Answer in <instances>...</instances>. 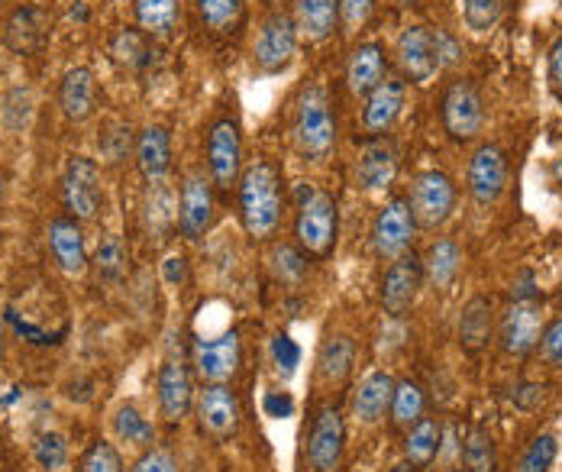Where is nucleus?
I'll return each instance as SVG.
<instances>
[{"label":"nucleus","instance_id":"obj_1","mask_svg":"<svg viewBox=\"0 0 562 472\" xmlns=\"http://www.w3.org/2000/svg\"><path fill=\"white\" fill-rule=\"evenodd\" d=\"M236 204H239V224L249 239L256 243L276 239L284 221V207H288L284 176L276 159L256 156L252 162H246L236 184Z\"/></svg>","mask_w":562,"mask_h":472},{"label":"nucleus","instance_id":"obj_2","mask_svg":"<svg viewBox=\"0 0 562 472\" xmlns=\"http://www.w3.org/2000/svg\"><path fill=\"white\" fill-rule=\"evenodd\" d=\"M291 139L307 162H327L337 149L339 123L330 88L321 78H311L297 88L291 104Z\"/></svg>","mask_w":562,"mask_h":472},{"label":"nucleus","instance_id":"obj_3","mask_svg":"<svg viewBox=\"0 0 562 472\" xmlns=\"http://www.w3.org/2000/svg\"><path fill=\"white\" fill-rule=\"evenodd\" d=\"M294 246L307 259H330L339 236V204L327 188L301 181L294 191Z\"/></svg>","mask_w":562,"mask_h":472},{"label":"nucleus","instance_id":"obj_4","mask_svg":"<svg viewBox=\"0 0 562 472\" xmlns=\"http://www.w3.org/2000/svg\"><path fill=\"white\" fill-rule=\"evenodd\" d=\"M243 169H246L243 123L236 111H224L221 117H214L204 136V172L211 176L217 194H229L236 191Z\"/></svg>","mask_w":562,"mask_h":472},{"label":"nucleus","instance_id":"obj_5","mask_svg":"<svg viewBox=\"0 0 562 472\" xmlns=\"http://www.w3.org/2000/svg\"><path fill=\"white\" fill-rule=\"evenodd\" d=\"M61 201L68 217L91 224L101 217L104 211V178H101V166L91 156H68L65 169H61Z\"/></svg>","mask_w":562,"mask_h":472},{"label":"nucleus","instance_id":"obj_6","mask_svg":"<svg viewBox=\"0 0 562 472\" xmlns=\"http://www.w3.org/2000/svg\"><path fill=\"white\" fill-rule=\"evenodd\" d=\"M407 204H411L417 231L434 234L456 214V204H459L456 181L447 172H440V169H427V172L414 176V181H411Z\"/></svg>","mask_w":562,"mask_h":472},{"label":"nucleus","instance_id":"obj_7","mask_svg":"<svg viewBox=\"0 0 562 472\" xmlns=\"http://www.w3.org/2000/svg\"><path fill=\"white\" fill-rule=\"evenodd\" d=\"M297 26L291 10H269L259 20L256 40H252V65L259 75H281L291 68L297 56Z\"/></svg>","mask_w":562,"mask_h":472},{"label":"nucleus","instance_id":"obj_8","mask_svg":"<svg viewBox=\"0 0 562 472\" xmlns=\"http://www.w3.org/2000/svg\"><path fill=\"white\" fill-rule=\"evenodd\" d=\"M342 457H346V417L339 405L327 402L311 417L307 440H304V463L307 472H339Z\"/></svg>","mask_w":562,"mask_h":472},{"label":"nucleus","instance_id":"obj_9","mask_svg":"<svg viewBox=\"0 0 562 472\" xmlns=\"http://www.w3.org/2000/svg\"><path fill=\"white\" fill-rule=\"evenodd\" d=\"M243 362V340L239 330L226 324L221 334H194L191 337V366L204 385L229 382Z\"/></svg>","mask_w":562,"mask_h":472},{"label":"nucleus","instance_id":"obj_10","mask_svg":"<svg viewBox=\"0 0 562 472\" xmlns=\"http://www.w3.org/2000/svg\"><path fill=\"white\" fill-rule=\"evenodd\" d=\"M394 61L404 81L411 85H430L440 71V33L424 26V23H411L401 30L397 43H394Z\"/></svg>","mask_w":562,"mask_h":472},{"label":"nucleus","instance_id":"obj_11","mask_svg":"<svg viewBox=\"0 0 562 472\" xmlns=\"http://www.w3.org/2000/svg\"><path fill=\"white\" fill-rule=\"evenodd\" d=\"M547 327L543 297H510L505 311L498 314V344L507 356L524 359L537 350L540 334Z\"/></svg>","mask_w":562,"mask_h":472},{"label":"nucleus","instance_id":"obj_12","mask_svg":"<svg viewBox=\"0 0 562 472\" xmlns=\"http://www.w3.org/2000/svg\"><path fill=\"white\" fill-rule=\"evenodd\" d=\"M217 188L204 169H188L178 184V231L184 239L198 243L214 227Z\"/></svg>","mask_w":562,"mask_h":472},{"label":"nucleus","instance_id":"obj_13","mask_svg":"<svg viewBox=\"0 0 562 472\" xmlns=\"http://www.w3.org/2000/svg\"><path fill=\"white\" fill-rule=\"evenodd\" d=\"M420 289H424V262L417 252H404L389 262V269L379 282V304L392 321H401L417 304Z\"/></svg>","mask_w":562,"mask_h":472},{"label":"nucleus","instance_id":"obj_14","mask_svg":"<svg viewBox=\"0 0 562 472\" xmlns=\"http://www.w3.org/2000/svg\"><path fill=\"white\" fill-rule=\"evenodd\" d=\"M414 234H417V224H414V214H411V204L407 198L394 194L389 198L375 221H372V231H369V239H372V252L385 262H392L397 256L411 252V243H414Z\"/></svg>","mask_w":562,"mask_h":472},{"label":"nucleus","instance_id":"obj_15","mask_svg":"<svg viewBox=\"0 0 562 472\" xmlns=\"http://www.w3.org/2000/svg\"><path fill=\"white\" fill-rule=\"evenodd\" d=\"M194 417H198V427L204 437L224 443L239 430V420H243L239 395L229 389V382L204 385L194 398Z\"/></svg>","mask_w":562,"mask_h":472},{"label":"nucleus","instance_id":"obj_16","mask_svg":"<svg viewBox=\"0 0 562 472\" xmlns=\"http://www.w3.org/2000/svg\"><path fill=\"white\" fill-rule=\"evenodd\" d=\"M443 126L456 143H472L482 130H485V101L479 94V88L465 78L452 81L443 94Z\"/></svg>","mask_w":562,"mask_h":472},{"label":"nucleus","instance_id":"obj_17","mask_svg":"<svg viewBox=\"0 0 562 472\" xmlns=\"http://www.w3.org/2000/svg\"><path fill=\"white\" fill-rule=\"evenodd\" d=\"M53 33V16L40 3H16L0 30V43L13 56H36Z\"/></svg>","mask_w":562,"mask_h":472},{"label":"nucleus","instance_id":"obj_18","mask_svg":"<svg viewBox=\"0 0 562 472\" xmlns=\"http://www.w3.org/2000/svg\"><path fill=\"white\" fill-rule=\"evenodd\" d=\"M356 337L346 330H327L321 347H317V359H314V382L324 392H339L356 369Z\"/></svg>","mask_w":562,"mask_h":472},{"label":"nucleus","instance_id":"obj_19","mask_svg":"<svg viewBox=\"0 0 562 472\" xmlns=\"http://www.w3.org/2000/svg\"><path fill=\"white\" fill-rule=\"evenodd\" d=\"M469 194L479 207H492L502 194H505L507 184V159L505 149L498 143H482L472 159H469Z\"/></svg>","mask_w":562,"mask_h":472},{"label":"nucleus","instance_id":"obj_20","mask_svg":"<svg viewBox=\"0 0 562 472\" xmlns=\"http://www.w3.org/2000/svg\"><path fill=\"white\" fill-rule=\"evenodd\" d=\"M194 375L181 359H166L156 372V402L169 424H181L194 412Z\"/></svg>","mask_w":562,"mask_h":472},{"label":"nucleus","instance_id":"obj_21","mask_svg":"<svg viewBox=\"0 0 562 472\" xmlns=\"http://www.w3.org/2000/svg\"><path fill=\"white\" fill-rule=\"evenodd\" d=\"M397 178V149L389 136H369L356 156V184L366 194H385Z\"/></svg>","mask_w":562,"mask_h":472},{"label":"nucleus","instance_id":"obj_22","mask_svg":"<svg viewBox=\"0 0 562 472\" xmlns=\"http://www.w3.org/2000/svg\"><path fill=\"white\" fill-rule=\"evenodd\" d=\"M394 379L389 369H372L369 375L359 379V385L352 389V402H349V417L359 427H379L389 412H392Z\"/></svg>","mask_w":562,"mask_h":472},{"label":"nucleus","instance_id":"obj_23","mask_svg":"<svg viewBox=\"0 0 562 472\" xmlns=\"http://www.w3.org/2000/svg\"><path fill=\"white\" fill-rule=\"evenodd\" d=\"M495 334H498L495 301L488 295H472L462 304L459 321H456V340H459V347L469 356L485 353L492 347Z\"/></svg>","mask_w":562,"mask_h":472},{"label":"nucleus","instance_id":"obj_24","mask_svg":"<svg viewBox=\"0 0 562 472\" xmlns=\"http://www.w3.org/2000/svg\"><path fill=\"white\" fill-rule=\"evenodd\" d=\"M342 78H346V88L352 98L372 94L389 78V49L379 40H366V43L352 46L346 68H342Z\"/></svg>","mask_w":562,"mask_h":472},{"label":"nucleus","instance_id":"obj_25","mask_svg":"<svg viewBox=\"0 0 562 472\" xmlns=\"http://www.w3.org/2000/svg\"><path fill=\"white\" fill-rule=\"evenodd\" d=\"M49 239V252L56 259V266L68 276V279H81L91 266V256H88V243H85V231H81V221L75 217H56L46 231Z\"/></svg>","mask_w":562,"mask_h":472},{"label":"nucleus","instance_id":"obj_26","mask_svg":"<svg viewBox=\"0 0 562 472\" xmlns=\"http://www.w3.org/2000/svg\"><path fill=\"white\" fill-rule=\"evenodd\" d=\"M136 169L146 184L169 181L171 176V130L166 123H146L133 143Z\"/></svg>","mask_w":562,"mask_h":472},{"label":"nucleus","instance_id":"obj_27","mask_svg":"<svg viewBox=\"0 0 562 472\" xmlns=\"http://www.w3.org/2000/svg\"><path fill=\"white\" fill-rule=\"evenodd\" d=\"M58 108L71 123H85L98 114V75L88 65H75L58 78Z\"/></svg>","mask_w":562,"mask_h":472},{"label":"nucleus","instance_id":"obj_28","mask_svg":"<svg viewBox=\"0 0 562 472\" xmlns=\"http://www.w3.org/2000/svg\"><path fill=\"white\" fill-rule=\"evenodd\" d=\"M407 85L401 78H385L372 94L362 98V130L366 136H385L404 111Z\"/></svg>","mask_w":562,"mask_h":472},{"label":"nucleus","instance_id":"obj_29","mask_svg":"<svg viewBox=\"0 0 562 472\" xmlns=\"http://www.w3.org/2000/svg\"><path fill=\"white\" fill-rule=\"evenodd\" d=\"M297 36L307 43H327L339 30V0H291Z\"/></svg>","mask_w":562,"mask_h":472},{"label":"nucleus","instance_id":"obj_30","mask_svg":"<svg viewBox=\"0 0 562 472\" xmlns=\"http://www.w3.org/2000/svg\"><path fill=\"white\" fill-rule=\"evenodd\" d=\"M404 463H411L414 470H430L443 450V424L437 417H420L417 424H411L404 430Z\"/></svg>","mask_w":562,"mask_h":472},{"label":"nucleus","instance_id":"obj_31","mask_svg":"<svg viewBox=\"0 0 562 472\" xmlns=\"http://www.w3.org/2000/svg\"><path fill=\"white\" fill-rule=\"evenodd\" d=\"M420 262H424V282L434 292H447L462 272V249L452 236H437L420 256Z\"/></svg>","mask_w":562,"mask_h":472},{"label":"nucleus","instance_id":"obj_32","mask_svg":"<svg viewBox=\"0 0 562 472\" xmlns=\"http://www.w3.org/2000/svg\"><path fill=\"white\" fill-rule=\"evenodd\" d=\"M113 440L130 447V450H149L156 447V424L149 420V414L143 412L136 402H120L111 414Z\"/></svg>","mask_w":562,"mask_h":472},{"label":"nucleus","instance_id":"obj_33","mask_svg":"<svg viewBox=\"0 0 562 472\" xmlns=\"http://www.w3.org/2000/svg\"><path fill=\"white\" fill-rule=\"evenodd\" d=\"M133 16L136 26L156 43L171 40L181 23V0H133Z\"/></svg>","mask_w":562,"mask_h":472},{"label":"nucleus","instance_id":"obj_34","mask_svg":"<svg viewBox=\"0 0 562 472\" xmlns=\"http://www.w3.org/2000/svg\"><path fill=\"white\" fill-rule=\"evenodd\" d=\"M156 40L146 36L139 26H120L111 36V59L126 71H143L153 65Z\"/></svg>","mask_w":562,"mask_h":472},{"label":"nucleus","instance_id":"obj_35","mask_svg":"<svg viewBox=\"0 0 562 472\" xmlns=\"http://www.w3.org/2000/svg\"><path fill=\"white\" fill-rule=\"evenodd\" d=\"M146 224L156 236H166L178 227V191H171L169 181L146 184Z\"/></svg>","mask_w":562,"mask_h":472},{"label":"nucleus","instance_id":"obj_36","mask_svg":"<svg viewBox=\"0 0 562 472\" xmlns=\"http://www.w3.org/2000/svg\"><path fill=\"white\" fill-rule=\"evenodd\" d=\"M462 457V470L465 472H495L498 470V450H495V437L488 434V427L472 424L462 437L459 447Z\"/></svg>","mask_w":562,"mask_h":472},{"label":"nucleus","instance_id":"obj_37","mask_svg":"<svg viewBox=\"0 0 562 472\" xmlns=\"http://www.w3.org/2000/svg\"><path fill=\"white\" fill-rule=\"evenodd\" d=\"M194 10L211 36H233L243 23L246 0H194Z\"/></svg>","mask_w":562,"mask_h":472},{"label":"nucleus","instance_id":"obj_38","mask_svg":"<svg viewBox=\"0 0 562 472\" xmlns=\"http://www.w3.org/2000/svg\"><path fill=\"white\" fill-rule=\"evenodd\" d=\"M427 412V395H424V385L417 379H397L394 382V395H392V417L394 427H411L417 424Z\"/></svg>","mask_w":562,"mask_h":472},{"label":"nucleus","instance_id":"obj_39","mask_svg":"<svg viewBox=\"0 0 562 472\" xmlns=\"http://www.w3.org/2000/svg\"><path fill=\"white\" fill-rule=\"evenodd\" d=\"M557 460H560V437L553 430H540L524 443L514 472H553Z\"/></svg>","mask_w":562,"mask_h":472},{"label":"nucleus","instance_id":"obj_40","mask_svg":"<svg viewBox=\"0 0 562 472\" xmlns=\"http://www.w3.org/2000/svg\"><path fill=\"white\" fill-rule=\"evenodd\" d=\"M307 262L311 259L294 243H272V249H269V266H272V276L279 279L281 285H291V289L304 285Z\"/></svg>","mask_w":562,"mask_h":472},{"label":"nucleus","instance_id":"obj_41","mask_svg":"<svg viewBox=\"0 0 562 472\" xmlns=\"http://www.w3.org/2000/svg\"><path fill=\"white\" fill-rule=\"evenodd\" d=\"M502 13H505V0H462V23L475 36L492 33Z\"/></svg>","mask_w":562,"mask_h":472},{"label":"nucleus","instance_id":"obj_42","mask_svg":"<svg viewBox=\"0 0 562 472\" xmlns=\"http://www.w3.org/2000/svg\"><path fill=\"white\" fill-rule=\"evenodd\" d=\"M94 269H98L101 279H108V282H116V279L126 272V249H123V239H120V236H101L98 252H94Z\"/></svg>","mask_w":562,"mask_h":472},{"label":"nucleus","instance_id":"obj_43","mask_svg":"<svg viewBox=\"0 0 562 472\" xmlns=\"http://www.w3.org/2000/svg\"><path fill=\"white\" fill-rule=\"evenodd\" d=\"M269 359H272L276 372H279L284 382L294 379V372L301 366V347H297V340L291 334H284V330L272 334V340H269Z\"/></svg>","mask_w":562,"mask_h":472},{"label":"nucleus","instance_id":"obj_44","mask_svg":"<svg viewBox=\"0 0 562 472\" xmlns=\"http://www.w3.org/2000/svg\"><path fill=\"white\" fill-rule=\"evenodd\" d=\"M33 457H36V463L46 472H58L68 463V443H65V437L56 434V430L40 434L36 443H33Z\"/></svg>","mask_w":562,"mask_h":472},{"label":"nucleus","instance_id":"obj_45","mask_svg":"<svg viewBox=\"0 0 562 472\" xmlns=\"http://www.w3.org/2000/svg\"><path fill=\"white\" fill-rule=\"evenodd\" d=\"M78 472H123V457H120V450L113 447L111 440H94L85 450Z\"/></svg>","mask_w":562,"mask_h":472},{"label":"nucleus","instance_id":"obj_46","mask_svg":"<svg viewBox=\"0 0 562 472\" xmlns=\"http://www.w3.org/2000/svg\"><path fill=\"white\" fill-rule=\"evenodd\" d=\"M30 114H33V94L26 88H13L3 94V108H0V117L7 123V130H23L30 123Z\"/></svg>","mask_w":562,"mask_h":472},{"label":"nucleus","instance_id":"obj_47","mask_svg":"<svg viewBox=\"0 0 562 472\" xmlns=\"http://www.w3.org/2000/svg\"><path fill=\"white\" fill-rule=\"evenodd\" d=\"M537 350H540L543 362H547L550 369H562V317L547 321V327H543V334H540Z\"/></svg>","mask_w":562,"mask_h":472},{"label":"nucleus","instance_id":"obj_48","mask_svg":"<svg viewBox=\"0 0 562 472\" xmlns=\"http://www.w3.org/2000/svg\"><path fill=\"white\" fill-rule=\"evenodd\" d=\"M375 10V0H339V26L346 33H359Z\"/></svg>","mask_w":562,"mask_h":472},{"label":"nucleus","instance_id":"obj_49","mask_svg":"<svg viewBox=\"0 0 562 472\" xmlns=\"http://www.w3.org/2000/svg\"><path fill=\"white\" fill-rule=\"evenodd\" d=\"M133 472H178V460L166 447H149L133 463Z\"/></svg>","mask_w":562,"mask_h":472},{"label":"nucleus","instance_id":"obj_50","mask_svg":"<svg viewBox=\"0 0 562 472\" xmlns=\"http://www.w3.org/2000/svg\"><path fill=\"white\" fill-rule=\"evenodd\" d=\"M159 276L169 289H181L188 282V256L184 252H169L159 266Z\"/></svg>","mask_w":562,"mask_h":472},{"label":"nucleus","instance_id":"obj_51","mask_svg":"<svg viewBox=\"0 0 562 472\" xmlns=\"http://www.w3.org/2000/svg\"><path fill=\"white\" fill-rule=\"evenodd\" d=\"M262 412H266V417H272V420L291 417V414H294V398H291V392H284V389H269V392L262 395Z\"/></svg>","mask_w":562,"mask_h":472},{"label":"nucleus","instance_id":"obj_52","mask_svg":"<svg viewBox=\"0 0 562 472\" xmlns=\"http://www.w3.org/2000/svg\"><path fill=\"white\" fill-rule=\"evenodd\" d=\"M543 392H547L543 385H537V382H524V385H517V389H514V395H510V398H514L524 412H533V408H540Z\"/></svg>","mask_w":562,"mask_h":472},{"label":"nucleus","instance_id":"obj_53","mask_svg":"<svg viewBox=\"0 0 562 472\" xmlns=\"http://www.w3.org/2000/svg\"><path fill=\"white\" fill-rule=\"evenodd\" d=\"M547 78L553 85V91L562 94V36L550 46V59H547Z\"/></svg>","mask_w":562,"mask_h":472},{"label":"nucleus","instance_id":"obj_54","mask_svg":"<svg viewBox=\"0 0 562 472\" xmlns=\"http://www.w3.org/2000/svg\"><path fill=\"white\" fill-rule=\"evenodd\" d=\"M3 353H7V327H3V314H0V366H3Z\"/></svg>","mask_w":562,"mask_h":472},{"label":"nucleus","instance_id":"obj_55","mask_svg":"<svg viewBox=\"0 0 562 472\" xmlns=\"http://www.w3.org/2000/svg\"><path fill=\"white\" fill-rule=\"evenodd\" d=\"M389 472H420V470H414L411 463H404V460H401V463H397V467H392Z\"/></svg>","mask_w":562,"mask_h":472},{"label":"nucleus","instance_id":"obj_56","mask_svg":"<svg viewBox=\"0 0 562 472\" xmlns=\"http://www.w3.org/2000/svg\"><path fill=\"white\" fill-rule=\"evenodd\" d=\"M553 178H557V181L562 184V156L557 159V162H553Z\"/></svg>","mask_w":562,"mask_h":472},{"label":"nucleus","instance_id":"obj_57","mask_svg":"<svg viewBox=\"0 0 562 472\" xmlns=\"http://www.w3.org/2000/svg\"><path fill=\"white\" fill-rule=\"evenodd\" d=\"M3 191H7V172L0 169V204H3Z\"/></svg>","mask_w":562,"mask_h":472},{"label":"nucleus","instance_id":"obj_58","mask_svg":"<svg viewBox=\"0 0 562 472\" xmlns=\"http://www.w3.org/2000/svg\"><path fill=\"white\" fill-rule=\"evenodd\" d=\"M394 3H397V7H414L417 0H394Z\"/></svg>","mask_w":562,"mask_h":472},{"label":"nucleus","instance_id":"obj_59","mask_svg":"<svg viewBox=\"0 0 562 472\" xmlns=\"http://www.w3.org/2000/svg\"><path fill=\"white\" fill-rule=\"evenodd\" d=\"M443 472H465L462 467H450V470H443Z\"/></svg>","mask_w":562,"mask_h":472},{"label":"nucleus","instance_id":"obj_60","mask_svg":"<svg viewBox=\"0 0 562 472\" xmlns=\"http://www.w3.org/2000/svg\"><path fill=\"white\" fill-rule=\"evenodd\" d=\"M560 295H562V279H560Z\"/></svg>","mask_w":562,"mask_h":472},{"label":"nucleus","instance_id":"obj_61","mask_svg":"<svg viewBox=\"0 0 562 472\" xmlns=\"http://www.w3.org/2000/svg\"><path fill=\"white\" fill-rule=\"evenodd\" d=\"M0 10H3V0H0Z\"/></svg>","mask_w":562,"mask_h":472},{"label":"nucleus","instance_id":"obj_62","mask_svg":"<svg viewBox=\"0 0 562 472\" xmlns=\"http://www.w3.org/2000/svg\"><path fill=\"white\" fill-rule=\"evenodd\" d=\"M0 71H3V68H0Z\"/></svg>","mask_w":562,"mask_h":472},{"label":"nucleus","instance_id":"obj_63","mask_svg":"<svg viewBox=\"0 0 562 472\" xmlns=\"http://www.w3.org/2000/svg\"><path fill=\"white\" fill-rule=\"evenodd\" d=\"M356 472H359V470H356Z\"/></svg>","mask_w":562,"mask_h":472}]
</instances>
